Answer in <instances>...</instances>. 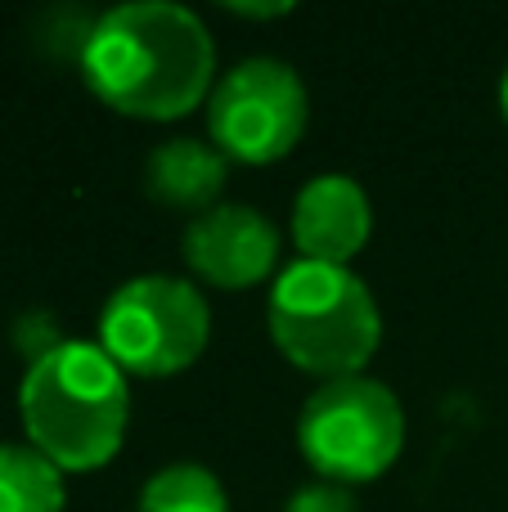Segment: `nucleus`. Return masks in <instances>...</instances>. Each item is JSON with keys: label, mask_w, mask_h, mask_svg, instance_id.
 <instances>
[{"label": "nucleus", "mask_w": 508, "mask_h": 512, "mask_svg": "<svg viewBox=\"0 0 508 512\" xmlns=\"http://www.w3.org/2000/svg\"><path fill=\"white\" fill-rule=\"evenodd\" d=\"M90 95L122 117L176 122L216 86V36L189 5L131 0L99 14L81 54Z\"/></svg>", "instance_id": "nucleus-1"}, {"label": "nucleus", "mask_w": 508, "mask_h": 512, "mask_svg": "<svg viewBox=\"0 0 508 512\" xmlns=\"http://www.w3.org/2000/svg\"><path fill=\"white\" fill-rule=\"evenodd\" d=\"M18 418L27 445L50 459L63 477L95 472L122 450L131 423L126 373L99 342H63L27 364L18 387Z\"/></svg>", "instance_id": "nucleus-2"}, {"label": "nucleus", "mask_w": 508, "mask_h": 512, "mask_svg": "<svg viewBox=\"0 0 508 512\" xmlns=\"http://www.w3.org/2000/svg\"><path fill=\"white\" fill-rule=\"evenodd\" d=\"M266 324L279 355L320 382L356 378L383 342V315L351 265L288 261L275 274Z\"/></svg>", "instance_id": "nucleus-3"}, {"label": "nucleus", "mask_w": 508, "mask_h": 512, "mask_svg": "<svg viewBox=\"0 0 508 512\" xmlns=\"http://www.w3.org/2000/svg\"><path fill=\"white\" fill-rule=\"evenodd\" d=\"M297 450L320 481L365 486L401 459L405 409L396 391L369 373L320 382L297 414Z\"/></svg>", "instance_id": "nucleus-4"}, {"label": "nucleus", "mask_w": 508, "mask_h": 512, "mask_svg": "<svg viewBox=\"0 0 508 512\" xmlns=\"http://www.w3.org/2000/svg\"><path fill=\"white\" fill-rule=\"evenodd\" d=\"M212 306L189 279L135 274L99 310V346L126 378H176L203 360Z\"/></svg>", "instance_id": "nucleus-5"}, {"label": "nucleus", "mask_w": 508, "mask_h": 512, "mask_svg": "<svg viewBox=\"0 0 508 512\" xmlns=\"http://www.w3.org/2000/svg\"><path fill=\"white\" fill-rule=\"evenodd\" d=\"M311 122V95L293 63L252 54L221 72L207 95V131L230 162L270 167L302 144Z\"/></svg>", "instance_id": "nucleus-6"}, {"label": "nucleus", "mask_w": 508, "mask_h": 512, "mask_svg": "<svg viewBox=\"0 0 508 512\" xmlns=\"http://www.w3.org/2000/svg\"><path fill=\"white\" fill-rule=\"evenodd\" d=\"M279 248H284L279 225L248 203H216L212 212L189 216L180 234L189 270L221 292H243L270 279L279 265Z\"/></svg>", "instance_id": "nucleus-7"}, {"label": "nucleus", "mask_w": 508, "mask_h": 512, "mask_svg": "<svg viewBox=\"0 0 508 512\" xmlns=\"http://www.w3.org/2000/svg\"><path fill=\"white\" fill-rule=\"evenodd\" d=\"M288 234H293V248L302 252V261L351 265L374 234L369 194L347 171H324L297 189Z\"/></svg>", "instance_id": "nucleus-8"}, {"label": "nucleus", "mask_w": 508, "mask_h": 512, "mask_svg": "<svg viewBox=\"0 0 508 512\" xmlns=\"http://www.w3.org/2000/svg\"><path fill=\"white\" fill-rule=\"evenodd\" d=\"M225 180H230V158L216 144L198 140V135L162 140L144 158V194L153 203L171 207V212H189V216L212 212L221 203Z\"/></svg>", "instance_id": "nucleus-9"}, {"label": "nucleus", "mask_w": 508, "mask_h": 512, "mask_svg": "<svg viewBox=\"0 0 508 512\" xmlns=\"http://www.w3.org/2000/svg\"><path fill=\"white\" fill-rule=\"evenodd\" d=\"M135 512H230V495L203 463H167L135 495Z\"/></svg>", "instance_id": "nucleus-10"}, {"label": "nucleus", "mask_w": 508, "mask_h": 512, "mask_svg": "<svg viewBox=\"0 0 508 512\" xmlns=\"http://www.w3.org/2000/svg\"><path fill=\"white\" fill-rule=\"evenodd\" d=\"M0 512H63V472L32 445H0Z\"/></svg>", "instance_id": "nucleus-11"}, {"label": "nucleus", "mask_w": 508, "mask_h": 512, "mask_svg": "<svg viewBox=\"0 0 508 512\" xmlns=\"http://www.w3.org/2000/svg\"><path fill=\"white\" fill-rule=\"evenodd\" d=\"M95 23L99 14H86V9H72V5L45 9L36 18V50L54 63H77L81 68V54H86L90 36H95Z\"/></svg>", "instance_id": "nucleus-12"}, {"label": "nucleus", "mask_w": 508, "mask_h": 512, "mask_svg": "<svg viewBox=\"0 0 508 512\" xmlns=\"http://www.w3.org/2000/svg\"><path fill=\"white\" fill-rule=\"evenodd\" d=\"M14 342H18V351L27 355V364H32V360H41V355H50L54 346H63L68 337L59 333L54 315H45V310H32V315H23L14 324Z\"/></svg>", "instance_id": "nucleus-13"}, {"label": "nucleus", "mask_w": 508, "mask_h": 512, "mask_svg": "<svg viewBox=\"0 0 508 512\" xmlns=\"http://www.w3.org/2000/svg\"><path fill=\"white\" fill-rule=\"evenodd\" d=\"M284 512H356V495L347 486H333V481H311V486H297L288 495Z\"/></svg>", "instance_id": "nucleus-14"}, {"label": "nucleus", "mask_w": 508, "mask_h": 512, "mask_svg": "<svg viewBox=\"0 0 508 512\" xmlns=\"http://www.w3.org/2000/svg\"><path fill=\"white\" fill-rule=\"evenodd\" d=\"M230 14H239V18H284V14H293V0H270V5H243V0H230Z\"/></svg>", "instance_id": "nucleus-15"}, {"label": "nucleus", "mask_w": 508, "mask_h": 512, "mask_svg": "<svg viewBox=\"0 0 508 512\" xmlns=\"http://www.w3.org/2000/svg\"><path fill=\"white\" fill-rule=\"evenodd\" d=\"M500 108H504V122H508V68H504V77H500Z\"/></svg>", "instance_id": "nucleus-16"}]
</instances>
